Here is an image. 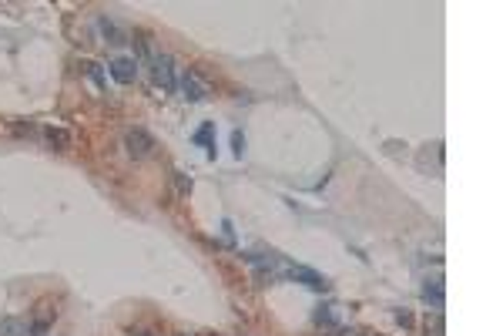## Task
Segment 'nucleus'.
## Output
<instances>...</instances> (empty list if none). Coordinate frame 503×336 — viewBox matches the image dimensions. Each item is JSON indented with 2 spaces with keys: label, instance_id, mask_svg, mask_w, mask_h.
Returning a JSON list of instances; mask_svg holds the SVG:
<instances>
[{
  "label": "nucleus",
  "instance_id": "1",
  "mask_svg": "<svg viewBox=\"0 0 503 336\" xmlns=\"http://www.w3.org/2000/svg\"><path fill=\"white\" fill-rule=\"evenodd\" d=\"M152 78H154V85L165 91V94H175L178 91V74H175V58L172 54H154L152 61Z\"/></svg>",
  "mask_w": 503,
  "mask_h": 336
},
{
  "label": "nucleus",
  "instance_id": "2",
  "mask_svg": "<svg viewBox=\"0 0 503 336\" xmlns=\"http://www.w3.org/2000/svg\"><path fill=\"white\" fill-rule=\"evenodd\" d=\"M285 279H292V283H302V286H309V290H315V292H326L329 290V279L326 276H319L315 269H309V266H282L279 269Z\"/></svg>",
  "mask_w": 503,
  "mask_h": 336
},
{
  "label": "nucleus",
  "instance_id": "3",
  "mask_svg": "<svg viewBox=\"0 0 503 336\" xmlns=\"http://www.w3.org/2000/svg\"><path fill=\"white\" fill-rule=\"evenodd\" d=\"M125 148H128V155L131 158L141 161V158H152L158 145H154V138L145 132V128H131V132L125 134Z\"/></svg>",
  "mask_w": 503,
  "mask_h": 336
},
{
  "label": "nucleus",
  "instance_id": "4",
  "mask_svg": "<svg viewBox=\"0 0 503 336\" xmlns=\"http://www.w3.org/2000/svg\"><path fill=\"white\" fill-rule=\"evenodd\" d=\"M178 91H181L185 101H205V98H208V85L198 78L195 71H185V74L178 78Z\"/></svg>",
  "mask_w": 503,
  "mask_h": 336
},
{
  "label": "nucleus",
  "instance_id": "5",
  "mask_svg": "<svg viewBox=\"0 0 503 336\" xmlns=\"http://www.w3.org/2000/svg\"><path fill=\"white\" fill-rule=\"evenodd\" d=\"M108 74L118 81V85H134V78H138V61H134V58H114L108 64Z\"/></svg>",
  "mask_w": 503,
  "mask_h": 336
},
{
  "label": "nucleus",
  "instance_id": "6",
  "mask_svg": "<svg viewBox=\"0 0 503 336\" xmlns=\"http://www.w3.org/2000/svg\"><path fill=\"white\" fill-rule=\"evenodd\" d=\"M423 303H430V306H433V310H443V303H446V292H443V279H433V283H430V279H426V286H423Z\"/></svg>",
  "mask_w": 503,
  "mask_h": 336
},
{
  "label": "nucleus",
  "instance_id": "7",
  "mask_svg": "<svg viewBox=\"0 0 503 336\" xmlns=\"http://www.w3.org/2000/svg\"><path fill=\"white\" fill-rule=\"evenodd\" d=\"M192 141H195V145H201V148L208 152V158H215V121H205V125L192 134Z\"/></svg>",
  "mask_w": 503,
  "mask_h": 336
},
{
  "label": "nucleus",
  "instance_id": "8",
  "mask_svg": "<svg viewBox=\"0 0 503 336\" xmlns=\"http://www.w3.org/2000/svg\"><path fill=\"white\" fill-rule=\"evenodd\" d=\"M98 27H101V34L108 37V44H128V34H125L118 24L111 21V17H101V21H98Z\"/></svg>",
  "mask_w": 503,
  "mask_h": 336
},
{
  "label": "nucleus",
  "instance_id": "9",
  "mask_svg": "<svg viewBox=\"0 0 503 336\" xmlns=\"http://www.w3.org/2000/svg\"><path fill=\"white\" fill-rule=\"evenodd\" d=\"M312 323H315V326H326V330H336V326H339V310H336V306H319V310L312 313Z\"/></svg>",
  "mask_w": 503,
  "mask_h": 336
},
{
  "label": "nucleus",
  "instance_id": "10",
  "mask_svg": "<svg viewBox=\"0 0 503 336\" xmlns=\"http://www.w3.org/2000/svg\"><path fill=\"white\" fill-rule=\"evenodd\" d=\"M44 138H47V145H54L57 152L71 148V134H67L64 128H44Z\"/></svg>",
  "mask_w": 503,
  "mask_h": 336
},
{
  "label": "nucleus",
  "instance_id": "11",
  "mask_svg": "<svg viewBox=\"0 0 503 336\" xmlns=\"http://www.w3.org/2000/svg\"><path fill=\"white\" fill-rule=\"evenodd\" d=\"M0 336H27V326L21 319H3L0 323Z\"/></svg>",
  "mask_w": 503,
  "mask_h": 336
},
{
  "label": "nucleus",
  "instance_id": "12",
  "mask_svg": "<svg viewBox=\"0 0 503 336\" xmlns=\"http://www.w3.org/2000/svg\"><path fill=\"white\" fill-rule=\"evenodd\" d=\"M81 71L88 74V78L94 81V85H98V88L104 85V78H101V64H94V61H84V64H81Z\"/></svg>",
  "mask_w": 503,
  "mask_h": 336
},
{
  "label": "nucleus",
  "instance_id": "13",
  "mask_svg": "<svg viewBox=\"0 0 503 336\" xmlns=\"http://www.w3.org/2000/svg\"><path fill=\"white\" fill-rule=\"evenodd\" d=\"M232 152H235V158L245 155V134L241 132H232Z\"/></svg>",
  "mask_w": 503,
  "mask_h": 336
},
{
  "label": "nucleus",
  "instance_id": "14",
  "mask_svg": "<svg viewBox=\"0 0 503 336\" xmlns=\"http://www.w3.org/2000/svg\"><path fill=\"white\" fill-rule=\"evenodd\" d=\"M175 182H178V192L185 195V192H192V179H185L181 172H175Z\"/></svg>",
  "mask_w": 503,
  "mask_h": 336
},
{
  "label": "nucleus",
  "instance_id": "15",
  "mask_svg": "<svg viewBox=\"0 0 503 336\" xmlns=\"http://www.w3.org/2000/svg\"><path fill=\"white\" fill-rule=\"evenodd\" d=\"M339 336H369L366 330H339Z\"/></svg>",
  "mask_w": 503,
  "mask_h": 336
},
{
  "label": "nucleus",
  "instance_id": "16",
  "mask_svg": "<svg viewBox=\"0 0 503 336\" xmlns=\"http://www.w3.org/2000/svg\"><path fill=\"white\" fill-rule=\"evenodd\" d=\"M145 336H148V333H145Z\"/></svg>",
  "mask_w": 503,
  "mask_h": 336
}]
</instances>
